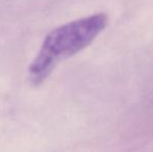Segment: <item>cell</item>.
<instances>
[{
    "instance_id": "obj_1",
    "label": "cell",
    "mask_w": 153,
    "mask_h": 152,
    "mask_svg": "<svg viewBox=\"0 0 153 152\" xmlns=\"http://www.w3.org/2000/svg\"><path fill=\"white\" fill-rule=\"evenodd\" d=\"M108 17L98 13L71 21L52 29L45 37L38 55L29 66V80L41 85L62 59L75 55L88 47L106 27Z\"/></svg>"
}]
</instances>
